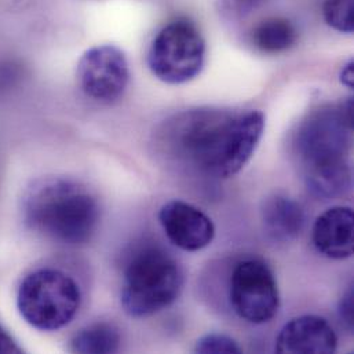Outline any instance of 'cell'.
Wrapping results in <instances>:
<instances>
[{"instance_id":"6da1fadb","label":"cell","mask_w":354,"mask_h":354,"mask_svg":"<svg viewBox=\"0 0 354 354\" xmlns=\"http://www.w3.org/2000/svg\"><path fill=\"white\" fill-rule=\"evenodd\" d=\"M265 131L257 109L193 108L165 120L155 145L170 162L203 177L239 174L254 156Z\"/></svg>"},{"instance_id":"7a4b0ae2","label":"cell","mask_w":354,"mask_h":354,"mask_svg":"<svg viewBox=\"0 0 354 354\" xmlns=\"http://www.w3.org/2000/svg\"><path fill=\"white\" fill-rule=\"evenodd\" d=\"M353 142L352 98L310 112L299 124L294 149L308 190L334 198L351 189Z\"/></svg>"},{"instance_id":"3957f363","label":"cell","mask_w":354,"mask_h":354,"mask_svg":"<svg viewBox=\"0 0 354 354\" xmlns=\"http://www.w3.org/2000/svg\"><path fill=\"white\" fill-rule=\"evenodd\" d=\"M24 216L30 229L66 245L91 240L100 223V204L83 185L64 178H50L29 189Z\"/></svg>"},{"instance_id":"277c9868","label":"cell","mask_w":354,"mask_h":354,"mask_svg":"<svg viewBox=\"0 0 354 354\" xmlns=\"http://www.w3.org/2000/svg\"><path fill=\"white\" fill-rule=\"evenodd\" d=\"M183 281L180 265L169 252L158 247H144L126 266L122 306L136 319L153 316L177 301Z\"/></svg>"},{"instance_id":"5b68a950","label":"cell","mask_w":354,"mask_h":354,"mask_svg":"<svg viewBox=\"0 0 354 354\" xmlns=\"http://www.w3.org/2000/svg\"><path fill=\"white\" fill-rule=\"evenodd\" d=\"M82 294L77 283L57 269H39L28 274L17 294L21 317L39 331H58L79 312Z\"/></svg>"},{"instance_id":"8992f818","label":"cell","mask_w":354,"mask_h":354,"mask_svg":"<svg viewBox=\"0 0 354 354\" xmlns=\"http://www.w3.org/2000/svg\"><path fill=\"white\" fill-rule=\"evenodd\" d=\"M205 61V41L187 19L166 25L148 51L152 73L167 84H183L200 75Z\"/></svg>"},{"instance_id":"52a82bcc","label":"cell","mask_w":354,"mask_h":354,"mask_svg":"<svg viewBox=\"0 0 354 354\" xmlns=\"http://www.w3.org/2000/svg\"><path fill=\"white\" fill-rule=\"evenodd\" d=\"M230 304L240 319L252 324H265L277 316L279 287L263 261L247 259L237 263L230 279Z\"/></svg>"},{"instance_id":"ba28073f","label":"cell","mask_w":354,"mask_h":354,"mask_svg":"<svg viewBox=\"0 0 354 354\" xmlns=\"http://www.w3.org/2000/svg\"><path fill=\"white\" fill-rule=\"evenodd\" d=\"M82 91L101 104L119 101L130 82V68L124 53L112 44L87 50L77 64Z\"/></svg>"},{"instance_id":"9c48e42d","label":"cell","mask_w":354,"mask_h":354,"mask_svg":"<svg viewBox=\"0 0 354 354\" xmlns=\"http://www.w3.org/2000/svg\"><path fill=\"white\" fill-rule=\"evenodd\" d=\"M159 221L169 240L183 251H200L215 237V226L200 208L182 200H171L159 211Z\"/></svg>"},{"instance_id":"30bf717a","label":"cell","mask_w":354,"mask_h":354,"mask_svg":"<svg viewBox=\"0 0 354 354\" xmlns=\"http://www.w3.org/2000/svg\"><path fill=\"white\" fill-rule=\"evenodd\" d=\"M338 346V338L331 324L319 316L292 319L280 331L276 352L288 354H330Z\"/></svg>"},{"instance_id":"8fae6325","label":"cell","mask_w":354,"mask_h":354,"mask_svg":"<svg viewBox=\"0 0 354 354\" xmlns=\"http://www.w3.org/2000/svg\"><path fill=\"white\" fill-rule=\"evenodd\" d=\"M312 239L316 250L330 259H346L354 252V214L351 207L337 205L315 222Z\"/></svg>"},{"instance_id":"7c38bea8","label":"cell","mask_w":354,"mask_h":354,"mask_svg":"<svg viewBox=\"0 0 354 354\" xmlns=\"http://www.w3.org/2000/svg\"><path fill=\"white\" fill-rule=\"evenodd\" d=\"M261 216L265 233L279 243H288L297 239L305 223L301 204L284 194H274L266 198Z\"/></svg>"},{"instance_id":"4fadbf2b","label":"cell","mask_w":354,"mask_h":354,"mask_svg":"<svg viewBox=\"0 0 354 354\" xmlns=\"http://www.w3.org/2000/svg\"><path fill=\"white\" fill-rule=\"evenodd\" d=\"M298 30L284 17H269L261 21L252 30L254 46L265 54H280L295 46Z\"/></svg>"},{"instance_id":"5bb4252c","label":"cell","mask_w":354,"mask_h":354,"mask_svg":"<svg viewBox=\"0 0 354 354\" xmlns=\"http://www.w3.org/2000/svg\"><path fill=\"white\" fill-rule=\"evenodd\" d=\"M120 333L112 323H94L80 330L71 341L75 353H116L120 348Z\"/></svg>"},{"instance_id":"9a60e30c","label":"cell","mask_w":354,"mask_h":354,"mask_svg":"<svg viewBox=\"0 0 354 354\" xmlns=\"http://www.w3.org/2000/svg\"><path fill=\"white\" fill-rule=\"evenodd\" d=\"M323 14L326 22L338 32L354 30V0H324Z\"/></svg>"},{"instance_id":"2e32d148","label":"cell","mask_w":354,"mask_h":354,"mask_svg":"<svg viewBox=\"0 0 354 354\" xmlns=\"http://www.w3.org/2000/svg\"><path fill=\"white\" fill-rule=\"evenodd\" d=\"M194 352L201 354H239L241 353V348L227 335L208 334L197 341Z\"/></svg>"},{"instance_id":"e0dca14e","label":"cell","mask_w":354,"mask_h":354,"mask_svg":"<svg viewBox=\"0 0 354 354\" xmlns=\"http://www.w3.org/2000/svg\"><path fill=\"white\" fill-rule=\"evenodd\" d=\"M353 290H349L345 297L341 301V308H339V315L344 323L349 330L353 328L354 324V310H353Z\"/></svg>"},{"instance_id":"ac0fdd59","label":"cell","mask_w":354,"mask_h":354,"mask_svg":"<svg viewBox=\"0 0 354 354\" xmlns=\"http://www.w3.org/2000/svg\"><path fill=\"white\" fill-rule=\"evenodd\" d=\"M21 348L15 344V341L8 335V333L0 326V353H21Z\"/></svg>"},{"instance_id":"d6986e66","label":"cell","mask_w":354,"mask_h":354,"mask_svg":"<svg viewBox=\"0 0 354 354\" xmlns=\"http://www.w3.org/2000/svg\"><path fill=\"white\" fill-rule=\"evenodd\" d=\"M341 82L348 87L353 88L354 87V64L353 61H349L345 68L341 72Z\"/></svg>"},{"instance_id":"ffe728a7","label":"cell","mask_w":354,"mask_h":354,"mask_svg":"<svg viewBox=\"0 0 354 354\" xmlns=\"http://www.w3.org/2000/svg\"><path fill=\"white\" fill-rule=\"evenodd\" d=\"M263 0H229L236 11H250L251 8L261 4Z\"/></svg>"}]
</instances>
